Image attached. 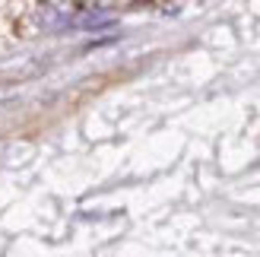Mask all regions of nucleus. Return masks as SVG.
Instances as JSON below:
<instances>
[{
    "label": "nucleus",
    "instance_id": "f257e3e1",
    "mask_svg": "<svg viewBox=\"0 0 260 257\" xmlns=\"http://www.w3.org/2000/svg\"><path fill=\"white\" fill-rule=\"evenodd\" d=\"M42 29L38 4H0V48L29 42Z\"/></svg>",
    "mask_w": 260,
    "mask_h": 257
}]
</instances>
